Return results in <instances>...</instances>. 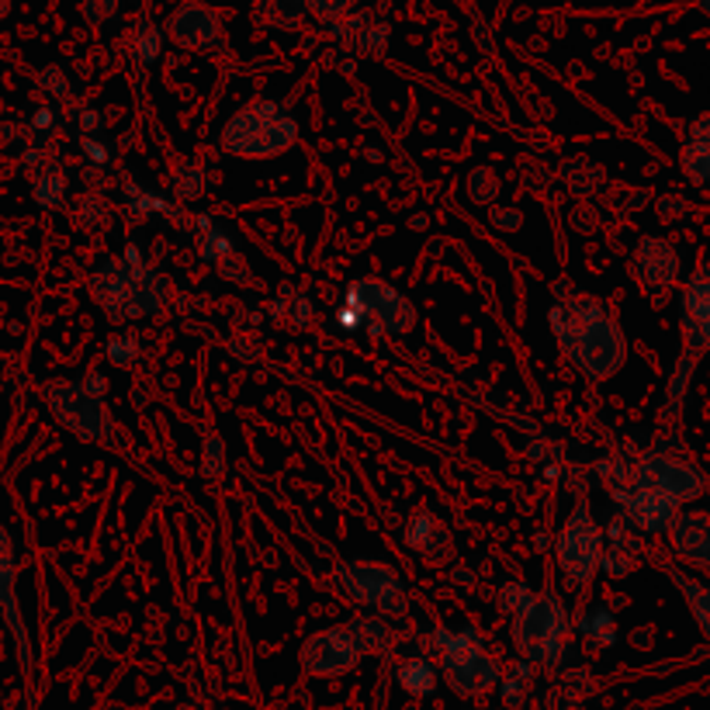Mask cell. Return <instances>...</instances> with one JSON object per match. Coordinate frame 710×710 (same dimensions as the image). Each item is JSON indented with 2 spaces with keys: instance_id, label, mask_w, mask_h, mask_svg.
<instances>
[{
  "instance_id": "obj_12",
  "label": "cell",
  "mask_w": 710,
  "mask_h": 710,
  "mask_svg": "<svg viewBox=\"0 0 710 710\" xmlns=\"http://www.w3.org/2000/svg\"><path fill=\"white\" fill-rule=\"evenodd\" d=\"M167 35L174 38L180 49H188V52H212V49L222 46V17L209 4L188 0V4H180L170 14Z\"/></svg>"
},
{
  "instance_id": "obj_15",
  "label": "cell",
  "mask_w": 710,
  "mask_h": 710,
  "mask_svg": "<svg viewBox=\"0 0 710 710\" xmlns=\"http://www.w3.org/2000/svg\"><path fill=\"white\" fill-rule=\"evenodd\" d=\"M683 340L689 357L710 347V268L697 271L683 292Z\"/></svg>"
},
{
  "instance_id": "obj_36",
  "label": "cell",
  "mask_w": 710,
  "mask_h": 710,
  "mask_svg": "<svg viewBox=\"0 0 710 710\" xmlns=\"http://www.w3.org/2000/svg\"><path fill=\"white\" fill-rule=\"evenodd\" d=\"M700 11H703V14H710V0H700Z\"/></svg>"
},
{
  "instance_id": "obj_21",
  "label": "cell",
  "mask_w": 710,
  "mask_h": 710,
  "mask_svg": "<svg viewBox=\"0 0 710 710\" xmlns=\"http://www.w3.org/2000/svg\"><path fill=\"white\" fill-rule=\"evenodd\" d=\"M576 631L582 635V638H590L596 648H611L614 641H617V624H614V614L611 611H590L585 614L579 624H576Z\"/></svg>"
},
{
  "instance_id": "obj_19",
  "label": "cell",
  "mask_w": 710,
  "mask_h": 710,
  "mask_svg": "<svg viewBox=\"0 0 710 710\" xmlns=\"http://www.w3.org/2000/svg\"><path fill=\"white\" fill-rule=\"evenodd\" d=\"M531 683H534V665H526V662H517L510 665L506 673L499 676V697L506 707H520L526 703V694H531Z\"/></svg>"
},
{
  "instance_id": "obj_32",
  "label": "cell",
  "mask_w": 710,
  "mask_h": 710,
  "mask_svg": "<svg viewBox=\"0 0 710 710\" xmlns=\"http://www.w3.org/2000/svg\"><path fill=\"white\" fill-rule=\"evenodd\" d=\"M118 11V0H84V17L91 25H105L111 22Z\"/></svg>"
},
{
  "instance_id": "obj_27",
  "label": "cell",
  "mask_w": 710,
  "mask_h": 710,
  "mask_svg": "<svg viewBox=\"0 0 710 710\" xmlns=\"http://www.w3.org/2000/svg\"><path fill=\"white\" fill-rule=\"evenodd\" d=\"M354 8H357V0H306V11H312L322 25L343 22V17H347Z\"/></svg>"
},
{
  "instance_id": "obj_6",
  "label": "cell",
  "mask_w": 710,
  "mask_h": 710,
  "mask_svg": "<svg viewBox=\"0 0 710 710\" xmlns=\"http://www.w3.org/2000/svg\"><path fill=\"white\" fill-rule=\"evenodd\" d=\"M298 142V121L277 100H253L222 129V150L239 159L284 156Z\"/></svg>"
},
{
  "instance_id": "obj_17",
  "label": "cell",
  "mask_w": 710,
  "mask_h": 710,
  "mask_svg": "<svg viewBox=\"0 0 710 710\" xmlns=\"http://www.w3.org/2000/svg\"><path fill=\"white\" fill-rule=\"evenodd\" d=\"M683 170L689 174V180H710V115L697 118L694 126H689V139L683 146Z\"/></svg>"
},
{
  "instance_id": "obj_16",
  "label": "cell",
  "mask_w": 710,
  "mask_h": 710,
  "mask_svg": "<svg viewBox=\"0 0 710 710\" xmlns=\"http://www.w3.org/2000/svg\"><path fill=\"white\" fill-rule=\"evenodd\" d=\"M437 683H440V673L430 655H405L395 665V686L405 697H430Z\"/></svg>"
},
{
  "instance_id": "obj_26",
  "label": "cell",
  "mask_w": 710,
  "mask_h": 710,
  "mask_svg": "<svg viewBox=\"0 0 710 710\" xmlns=\"http://www.w3.org/2000/svg\"><path fill=\"white\" fill-rule=\"evenodd\" d=\"M205 170H201L198 164H180L177 170H174V191H177V198H198L201 191H205Z\"/></svg>"
},
{
  "instance_id": "obj_10",
  "label": "cell",
  "mask_w": 710,
  "mask_h": 710,
  "mask_svg": "<svg viewBox=\"0 0 710 710\" xmlns=\"http://www.w3.org/2000/svg\"><path fill=\"white\" fill-rule=\"evenodd\" d=\"M52 416L80 440L97 443L111 437V413L105 402V378L91 375L84 381H52L46 389Z\"/></svg>"
},
{
  "instance_id": "obj_23",
  "label": "cell",
  "mask_w": 710,
  "mask_h": 710,
  "mask_svg": "<svg viewBox=\"0 0 710 710\" xmlns=\"http://www.w3.org/2000/svg\"><path fill=\"white\" fill-rule=\"evenodd\" d=\"M35 191V201L43 209H59L63 205V198H67V174L59 170V167H49V170H43L35 177V185H32Z\"/></svg>"
},
{
  "instance_id": "obj_3",
  "label": "cell",
  "mask_w": 710,
  "mask_h": 710,
  "mask_svg": "<svg viewBox=\"0 0 710 710\" xmlns=\"http://www.w3.org/2000/svg\"><path fill=\"white\" fill-rule=\"evenodd\" d=\"M395 638L399 635L392 631L389 620L371 617V614L354 617V620H343L336 627H322V631L309 635L306 644H301V652H298V662L309 676L336 679V676H347L351 668H357L360 659L392 652Z\"/></svg>"
},
{
  "instance_id": "obj_2",
  "label": "cell",
  "mask_w": 710,
  "mask_h": 710,
  "mask_svg": "<svg viewBox=\"0 0 710 710\" xmlns=\"http://www.w3.org/2000/svg\"><path fill=\"white\" fill-rule=\"evenodd\" d=\"M91 295L111 322H132L164 312L170 301V281L142 253L126 250L97 263L91 274Z\"/></svg>"
},
{
  "instance_id": "obj_34",
  "label": "cell",
  "mask_w": 710,
  "mask_h": 710,
  "mask_svg": "<svg viewBox=\"0 0 710 710\" xmlns=\"http://www.w3.org/2000/svg\"><path fill=\"white\" fill-rule=\"evenodd\" d=\"M496 215V226H502V229H517L520 226V212H513V209H502V212H493Z\"/></svg>"
},
{
  "instance_id": "obj_7",
  "label": "cell",
  "mask_w": 710,
  "mask_h": 710,
  "mask_svg": "<svg viewBox=\"0 0 710 710\" xmlns=\"http://www.w3.org/2000/svg\"><path fill=\"white\" fill-rule=\"evenodd\" d=\"M336 590L351 603L364 606L371 617L381 620H402L410 617V590L402 576L384 561H340L333 568Z\"/></svg>"
},
{
  "instance_id": "obj_4",
  "label": "cell",
  "mask_w": 710,
  "mask_h": 710,
  "mask_svg": "<svg viewBox=\"0 0 710 710\" xmlns=\"http://www.w3.org/2000/svg\"><path fill=\"white\" fill-rule=\"evenodd\" d=\"M430 652L437 662L440 679L448 683L458 697H485L499 686L502 665L489 652L482 631L472 624L464 627H437L430 635Z\"/></svg>"
},
{
  "instance_id": "obj_28",
  "label": "cell",
  "mask_w": 710,
  "mask_h": 710,
  "mask_svg": "<svg viewBox=\"0 0 710 710\" xmlns=\"http://www.w3.org/2000/svg\"><path fill=\"white\" fill-rule=\"evenodd\" d=\"M531 596H534V590L531 585H523V582H517V579H510V582H502L499 585V606L506 614H520L526 603H531Z\"/></svg>"
},
{
  "instance_id": "obj_14",
  "label": "cell",
  "mask_w": 710,
  "mask_h": 710,
  "mask_svg": "<svg viewBox=\"0 0 710 710\" xmlns=\"http://www.w3.org/2000/svg\"><path fill=\"white\" fill-rule=\"evenodd\" d=\"M631 268H635V277L641 281V288L648 295H659L662 298L668 288H673V281L679 274V260H676V250L668 247L665 239L644 236L638 242V250H635Z\"/></svg>"
},
{
  "instance_id": "obj_30",
  "label": "cell",
  "mask_w": 710,
  "mask_h": 710,
  "mask_svg": "<svg viewBox=\"0 0 710 710\" xmlns=\"http://www.w3.org/2000/svg\"><path fill=\"white\" fill-rule=\"evenodd\" d=\"M354 38H357V49L360 52L378 56V52H384V46H389V25H371V28L357 32Z\"/></svg>"
},
{
  "instance_id": "obj_20",
  "label": "cell",
  "mask_w": 710,
  "mask_h": 710,
  "mask_svg": "<svg viewBox=\"0 0 710 710\" xmlns=\"http://www.w3.org/2000/svg\"><path fill=\"white\" fill-rule=\"evenodd\" d=\"M260 17L274 28H298L306 17V0H257Z\"/></svg>"
},
{
  "instance_id": "obj_5",
  "label": "cell",
  "mask_w": 710,
  "mask_h": 710,
  "mask_svg": "<svg viewBox=\"0 0 710 710\" xmlns=\"http://www.w3.org/2000/svg\"><path fill=\"white\" fill-rule=\"evenodd\" d=\"M513 648L526 665L555 668L565 662L576 638V620L558 593L537 590L520 614H513Z\"/></svg>"
},
{
  "instance_id": "obj_18",
  "label": "cell",
  "mask_w": 710,
  "mask_h": 710,
  "mask_svg": "<svg viewBox=\"0 0 710 710\" xmlns=\"http://www.w3.org/2000/svg\"><path fill=\"white\" fill-rule=\"evenodd\" d=\"M561 180L576 198H590L603 185V170L596 164H590V159H568V164L561 167Z\"/></svg>"
},
{
  "instance_id": "obj_29",
  "label": "cell",
  "mask_w": 710,
  "mask_h": 710,
  "mask_svg": "<svg viewBox=\"0 0 710 710\" xmlns=\"http://www.w3.org/2000/svg\"><path fill=\"white\" fill-rule=\"evenodd\" d=\"M105 351H108V357H111L115 368H129V364L135 360V354H139V343H135L132 333H118V336L108 340Z\"/></svg>"
},
{
  "instance_id": "obj_1",
  "label": "cell",
  "mask_w": 710,
  "mask_h": 710,
  "mask_svg": "<svg viewBox=\"0 0 710 710\" xmlns=\"http://www.w3.org/2000/svg\"><path fill=\"white\" fill-rule=\"evenodd\" d=\"M547 327H552L565 360L590 381H606L624 368L627 340L614 312L603 306V298L585 292H558L555 306L547 309Z\"/></svg>"
},
{
  "instance_id": "obj_35",
  "label": "cell",
  "mask_w": 710,
  "mask_h": 710,
  "mask_svg": "<svg viewBox=\"0 0 710 710\" xmlns=\"http://www.w3.org/2000/svg\"><path fill=\"white\" fill-rule=\"evenodd\" d=\"M8 8H11V0H0V17L8 14Z\"/></svg>"
},
{
  "instance_id": "obj_24",
  "label": "cell",
  "mask_w": 710,
  "mask_h": 710,
  "mask_svg": "<svg viewBox=\"0 0 710 710\" xmlns=\"http://www.w3.org/2000/svg\"><path fill=\"white\" fill-rule=\"evenodd\" d=\"M164 32H159L156 25H150V22H142L135 32H132V56L139 59L142 67H150V63H156L159 59V52H164Z\"/></svg>"
},
{
  "instance_id": "obj_11",
  "label": "cell",
  "mask_w": 710,
  "mask_h": 710,
  "mask_svg": "<svg viewBox=\"0 0 710 710\" xmlns=\"http://www.w3.org/2000/svg\"><path fill=\"white\" fill-rule=\"evenodd\" d=\"M0 620L8 624V635L17 648V662L28 673L32 668V644H28V627L22 617V603H17V558H14V541L8 526L0 523Z\"/></svg>"
},
{
  "instance_id": "obj_13",
  "label": "cell",
  "mask_w": 710,
  "mask_h": 710,
  "mask_svg": "<svg viewBox=\"0 0 710 710\" xmlns=\"http://www.w3.org/2000/svg\"><path fill=\"white\" fill-rule=\"evenodd\" d=\"M402 541L426 565H448L454 558V534H451V526L443 523V517H437L430 510H419V513H413L410 520H405Z\"/></svg>"
},
{
  "instance_id": "obj_9",
  "label": "cell",
  "mask_w": 710,
  "mask_h": 710,
  "mask_svg": "<svg viewBox=\"0 0 710 710\" xmlns=\"http://www.w3.org/2000/svg\"><path fill=\"white\" fill-rule=\"evenodd\" d=\"M603 526L593 517V506L579 499L572 506V513L565 517L558 541H555V558H558V572L565 579L568 590H585L603 565Z\"/></svg>"
},
{
  "instance_id": "obj_25",
  "label": "cell",
  "mask_w": 710,
  "mask_h": 710,
  "mask_svg": "<svg viewBox=\"0 0 710 710\" xmlns=\"http://www.w3.org/2000/svg\"><path fill=\"white\" fill-rule=\"evenodd\" d=\"M464 188H469V198L475 201V205H493V201L499 198V177L493 167H475L469 174V180H464Z\"/></svg>"
},
{
  "instance_id": "obj_8",
  "label": "cell",
  "mask_w": 710,
  "mask_h": 710,
  "mask_svg": "<svg viewBox=\"0 0 710 710\" xmlns=\"http://www.w3.org/2000/svg\"><path fill=\"white\" fill-rule=\"evenodd\" d=\"M347 327L368 333L405 336L416 330V309L399 288L381 277H357L347 288Z\"/></svg>"
},
{
  "instance_id": "obj_31",
  "label": "cell",
  "mask_w": 710,
  "mask_h": 710,
  "mask_svg": "<svg viewBox=\"0 0 710 710\" xmlns=\"http://www.w3.org/2000/svg\"><path fill=\"white\" fill-rule=\"evenodd\" d=\"M215 268H218L222 277H229V281H250V263L242 260L239 250H229L226 257H222V260L215 263Z\"/></svg>"
},
{
  "instance_id": "obj_22",
  "label": "cell",
  "mask_w": 710,
  "mask_h": 710,
  "mask_svg": "<svg viewBox=\"0 0 710 710\" xmlns=\"http://www.w3.org/2000/svg\"><path fill=\"white\" fill-rule=\"evenodd\" d=\"M668 576H673V582L683 590V596L689 600V606H694L697 624L703 627L707 638H710V590H707V585H700V582H694V579H686L683 572H676V568H668Z\"/></svg>"
},
{
  "instance_id": "obj_33",
  "label": "cell",
  "mask_w": 710,
  "mask_h": 710,
  "mask_svg": "<svg viewBox=\"0 0 710 710\" xmlns=\"http://www.w3.org/2000/svg\"><path fill=\"white\" fill-rule=\"evenodd\" d=\"M38 84H43L46 91H52V94H67V91H70V87H67V76L59 73L56 67L43 70V76H38Z\"/></svg>"
}]
</instances>
